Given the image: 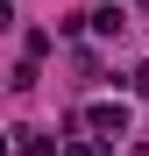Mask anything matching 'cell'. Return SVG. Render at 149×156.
Wrapping results in <instances>:
<instances>
[{"mask_svg":"<svg viewBox=\"0 0 149 156\" xmlns=\"http://www.w3.org/2000/svg\"><path fill=\"white\" fill-rule=\"evenodd\" d=\"M85 121L99 128V135H128V107H121V99H114V107H92Z\"/></svg>","mask_w":149,"mask_h":156,"instance_id":"cell-1","label":"cell"},{"mask_svg":"<svg viewBox=\"0 0 149 156\" xmlns=\"http://www.w3.org/2000/svg\"><path fill=\"white\" fill-rule=\"evenodd\" d=\"M50 149H57L50 135H36V128H14V156H50Z\"/></svg>","mask_w":149,"mask_h":156,"instance_id":"cell-2","label":"cell"},{"mask_svg":"<svg viewBox=\"0 0 149 156\" xmlns=\"http://www.w3.org/2000/svg\"><path fill=\"white\" fill-rule=\"evenodd\" d=\"M85 21H92L99 36H121V29H128V14H121V7H99V14H85Z\"/></svg>","mask_w":149,"mask_h":156,"instance_id":"cell-3","label":"cell"},{"mask_svg":"<svg viewBox=\"0 0 149 156\" xmlns=\"http://www.w3.org/2000/svg\"><path fill=\"white\" fill-rule=\"evenodd\" d=\"M135 92H149V64H142V71H135Z\"/></svg>","mask_w":149,"mask_h":156,"instance_id":"cell-4","label":"cell"},{"mask_svg":"<svg viewBox=\"0 0 149 156\" xmlns=\"http://www.w3.org/2000/svg\"><path fill=\"white\" fill-rule=\"evenodd\" d=\"M7 21H14V7H7V0H0V29H7Z\"/></svg>","mask_w":149,"mask_h":156,"instance_id":"cell-5","label":"cell"},{"mask_svg":"<svg viewBox=\"0 0 149 156\" xmlns=\"http://www.w3.org/2000/svg\"><path fill=\"white\" fill-rule=\"evenodd\" d=\"M0 149H7V142H0Z\"/></svg>","mask_w":149,"mask_h":156,"instance_id":"cell-6","label":"cell"}]
</instances>
